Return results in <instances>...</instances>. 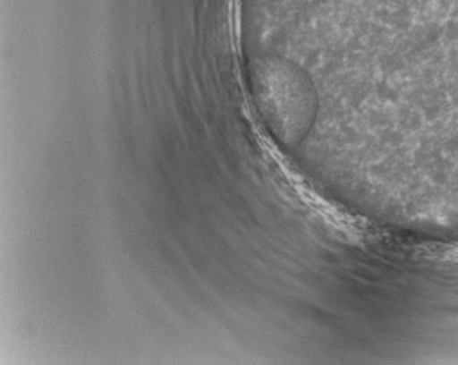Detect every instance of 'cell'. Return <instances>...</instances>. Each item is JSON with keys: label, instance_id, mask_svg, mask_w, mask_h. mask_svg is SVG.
Wrapping results in <instances>:
<instances>
[{"label": "cell", "instance_id": "obj_1", "mask_svg": "<svg viewBox=\"0 0 458 365\" xmlns=\"http://www.w3.org/2000/svg\"><path fill=\"white\" fill-rule=\"evenodd\" d=\"M264 70L259 91L264 111L286 141L299 140L310 118V91L293 72L276 65Z\"/></svg>", "mask_w": 458, "mask_h": 365}]
</instances>
